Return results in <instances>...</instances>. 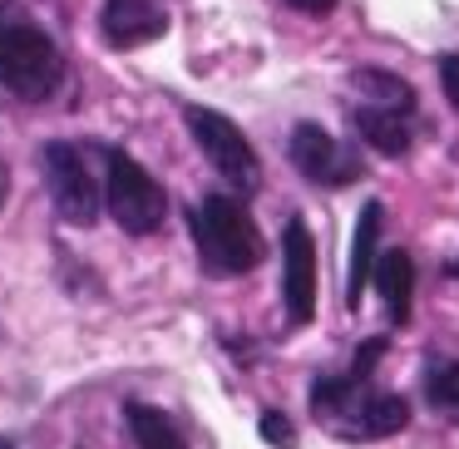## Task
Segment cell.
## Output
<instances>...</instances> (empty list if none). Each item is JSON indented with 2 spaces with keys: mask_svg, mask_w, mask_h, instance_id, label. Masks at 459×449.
Here are the masks:
<instances>
[{
  "mask_svg": "<svg viewBox=\"0 0 459 449\" xmlns=\"http://www.w3.org/2000/svg\"><path fill=\"white\" fill-rule=\"evenodd\" d=\"M65 55L15 0H0V90L25 104H40L60 90Z\"/></svg>",
  "mask_w": 459,
  "mask_h": 449,
  "instance_id": "cell-1",
  "label": "cell"
},
{
  "mask_svg": "<svg viewBox=\"0 0 459 449\" xmlns=\"http://www.w3.org/2000/svg\"><path fill=\"white\" fill-rule=\"evenodd\" d=\"M124 419H129L134 445H139V449H188V439L178 435V425H173V419L163 415V410L129 400V405H124Z\"/></svg>",
  "mask_w": 459,
  "mask_h": 449,
  "instance_id": "cell-13",
  "label": "cell"
},
{
  "mask_svg": "<svg viewBox=\"0 0 459 449\" xmlns=\"http://www.w3.org/2000/svg\"><path fill=\"white\" fill-rule=\"evenodd\" d=\"M100 30L114 50H139V45L159 40L169 30V11L159 0H104Z\"/></svg>",
  "mask_w": 459,
  "mask_h": 449,
  "instance_id": "cell-8",
  "label": "cell"
},
{
  "mask_svg": "<svg viewBox=\"0 0 459 449\" xmlns=\"http://www.w3.org/2000/svg\"><path fill=\"white\" fill-rule=\"evenodd\" d=\"M183 119H188V134H193V143L203 149V159L212 163V173H218L228 188H238V193H257L262 188L257 153H252L247 134H242L228 114L203 109V104H188V109H183Z\"/></svg>",
  "mask_w": 459,
  "mask_h": 449,
  "instance_id": "cell-4",
  "label": "cell"
},
{
  "mask_svg": "<svg viewBox=\"0 0 459 449\" xmlns=\"http://www.w3.org/2000/svg\"><path fill=\"white\" fill-rule=\"evenodd\" d=\"M281 301L291 326H307L316 316V242L301 218H291L281 232Z\"/></svg>",
  "mask_w": 459,
  "mask_h": 449,
  "instance_id": "cell-7",
  "label": "cell"
},
{
  "mask_svg": "<svg viewBox=\"0 0 459 449\" xmlns=\"http://www.w3.org/2000/svg\"><path fill=\"white\" fill-rule=\"evenodd\" d=\"M429 390V405L445 410V415H459V360H449V366H435L425 380Z\"/></svg>",
  "mask_w": 459,
  "mask_h": 449,
  "instance_id": "cell-15",
  "label": "cell"
},
{
  "mask_svg": "<svg viewBox=\"0 0 459 449\" xmlns=\"http://www.w3.org/2000/svg\"><path fill=\"white\" fill-rule=\"evenodd\" d=\"M0 198H5V183H0Z\"/></svg>",
  "mask_w": 459,
  "mask_h": 449,
  "instance_id": "cell-21",
  "label": "cell"
},
{
  "mask_svg": "<svg viewBox=\"0 0 459 449\" xmlns=\"http://www.w3.org/2000/svg\"><path fill=\"white\" fill-rule=\"evenodd\" d=\"M0 449H15V439H5V435H0Z\"/></svg>",
  "mask_w": 459,
  "mask_h": 449,
  "instance_id": "cell-20",
  "label": "cell"
},
{
  "mask_svg": "<svg viewBox=\"0 0 459 449\" xmlns=\"http://www.w3.org/2000/svg\"><path fill=\"white\" fill-rule=\"evenodd\" d=\"M380 222H385V208L380 203H366L356 218V237H351V272H346V301L356 307L360 291L370 281V267H376V242H380Z\"/></svg>",
  "mask_w": 459,
  "mask_h": 449,
  "instance_id": "cell-12",
  "label": "cell"
},
{
  "mask_svg": "<svg viewBox=\"0 0 459 449\" xmlns=\"http://www.w3.org/2000/svg\"><path fill=\"white\" fill-rule=\"evenodd\" d=\"M104 208L114 212V222L129 237H149L169 218V193L139 159H129L124 149H109L104 153Z\"/></svg>",
  "mask_w": 459,
  "mask_h": 449,
  "instance_id": "cell-3",
  "label": "cell"
},
{
  "mask_svg": "<svg viewBox=\"0 0 459 449\" xmlns=\"http://www.w3.org/2000/svg\"><path fill=\"white\" fill-rule=\"evenodd\" d=\"M439 84H445V99L459 109V55H445V60H439Z\"/></svg>",
  "mask_w": 459,
  "mask_h": 449,
  "instance_id": "cell-18",
  "label": "cell"
},
{
  "mask_svg": "<svg viewBox=\"0 0 459 449\" xmlns=\"http://www.w3.org/2000/svg\"><path fill=\"white\" fill-rule=\"evenodd\" d=\"M370 281H376L380 301L390 307V321L395 326H405L410 321V297H415V262H410V252H380L376 267H370Z\"/></svg>",
  "mask_w": 459,
  "mask_h": 449,
  "instance_id": "cell-11",
  "label": "cell"
},
{
  "mask_svg": "<svg viewBox=\"0 0 459 449\" xmlns=\"http://www.w3.org/2000/svg\"><path fill=\"white\" fill-rule=\"evenodd\" d=\"M193 242H198V257L208 272H222V277H242V272H252L262 262V232L257 222H252V212L242 208L238 198H222V193H212V198H203L198 208H193Z\"/></svg>",
  "mask_w": 459,
  "mask_h": 449,
  "instance_id": "cell-2",
  "label": "cell"
},
{
  "mask_svg": "<svg viewBox=\"0 0 459 449\" xmlns=\"http://www.w3.org/2000/svg\"><path fill=\"white\" fill-rule=\"evenodd\" d=\"M257 429H262V439H267L272 449H291V445H297V429H291V419L281 415V410H267V415L257 419Z\"/></svg>",
  "mask_w": 459,
  "mask_h": 449,
  "instance_id": "cell-16",
  "label": "cell"
},
{
  "mask_svg": "<svg viewBox=\"0 0 459 449\" xmlns=\"http://www.w3.org/2000/svg\"><path fill=\"white\" fill-rule=\"evenodd\" d=\"M385 350H390V341H385V336H370L366 346L356 350V366H351L346 376H351V380H360V385H366V380H370V370H376V360L385 356Z\"/></svg>",
  "mask_w": 459,
  "mask_h": 449,
  "instance_id": "cell-17",
  "label": "cell"
},
{
  "mask_svg": "<svg viewBox=\"0 0 459 449\" xmlns=\"http://www.w3.org/2000/svg\"><path fill=\"white\" fill-rule=\"evenodd\" d=\"M287 153H291V163H297L301 178L316 183V188H351V183L366 173V163H360L341 139H331L321 124H297Z\"/></svg>",
  "mask_w": 459,
  "mask_h": 449,
  "instance_id": "cell-6",
  "label": "cell"
},
{
  "mask_svg": "<svg viewBox=\"0 0 459 449\" xmlns=\"http://www.w3.org/2000/svg\"><path fill=\"white\" fill-rule=\"evenodd\" d=\"M356 134L370 143L376 153H385V159H405L410 143H415V134H410V114L400 109H385V104H356Z\"/></svg>",
  "mask_w": 459,
  "mask_h": 449,
  "instance_id": "cell-10",
  "label": "cell"
},
{
  "mask_svg": "<svg viewBox=\"0 0 459 449\" xmlns=\"http://www.w3.org/2000/svg\"><path fill=\"white\" fill-rule=\"evenodd\" d=\"M291 11H301V15H331L336 11V0H287Z\"/></svg>",
  "mask_w": 459,
  "mask_h": 449,
  "instance_id": "cell-19",
  "label": "cell"
},
{
  "mask_svg": "<svg viewBox=\"0 0 459 449\" xmlns=\"http://www.w3.org/2000/svg\"><path fill=\"white\" fill-rule=\"evenodd\" d=\"M410 425V400L395 395V390H366L351 400V410L341 415V435L346 439H385V435H400Z\"/></svg>",
  "mask_w": 459,
  "mask_h": 449,
  "instance_id": "cell-9",
  "label": "cell"
},
{
  "mask_svg": "<svg viewBox=\"0 0 459 449\" xmlns=\"http://www.w3.org/2000/svg\"><path fill=\"white\" fill-rule=\"evenodd\" d=\"M351 84H356V94H366V104H385V109H400V114H415V90H410L400 74L390 70H376V65H366V70L351 74Z\"/></svg>",
  "mask_w": 459,
  "mask_h": 449,
  "instance_id": "cell-14",
  "label": "cell"
},
{
  "mask_svg": "<svg viewBox=\"0 0 459 449\" xmlns=\"http://www.w3.org/2000/svg\"><path fill=\"white\" fill-rule=\"evenodd\" d=\"M40 168H45V188H50V203H55V212H60V222H70V228H94L104 193H100V183H94L90 163H84V149L55 139L40 149Z\"/></svg>",
  "mask_w": 459,
  "mask_h": 449,
  "instance_id": "cell-5",
  "label": "cell"
}]
</instances>
